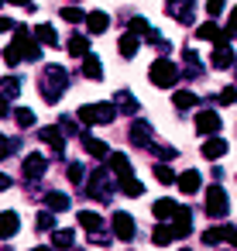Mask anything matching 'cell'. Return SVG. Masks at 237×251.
Wrapping results in <instances>:
<instances>
[{
    "label": "cell",
    "instance_id": "obj_1",
    "mask_svg": "<svg viewBox=\"0 0 237 251\" xmlns=\"http://www.w3.org/2000/svg\"><path fill=\"white\" fill-rule=\"evenodd\" d=\"M66 86H69L66 69L62 66H45V73H42V97H45V103H59Z\"/></svg>",
    "mask_w": 237,
    "mask_h": 251
},
{
    "label": "cell",
    "instance_id": "obj_2",
    "mask_svg": "<svg viewBox=\"0 0 237 251\" xmlns=\"http://www.w3.org/2000/svg\"><path fill=\"white\" fill-rule=\"evenodd\" d=\"M114 179H117V176L110 172V165L90 172V176H86V196H93V200H100V203H110V196H114Z\"/></svg>",
    "mask_w": 237,
    "mask_h": 251
},
{
    "label": "cell",
    "instance_id": "obj_3",
    "mask_svg": "<svg viewBox=\"0 0 237 251\" xmlns=\"http://www.w3.org/2000/svg\"><path fill=\"white\" fill-rule=\"evenodd\" d=\"M14 49H18V55H21V62L28 59V62H38L42 59V42L35 38V31H28L24 25H14V42H11Z\"/></svg>",
    "mask_w": 237,
    "mask_h": 251
},
{
    "label": "cell",
    "instance_id": "obj_4",
    "mask_svg": "<svg viewBox=\"0 0 237 251\" xmlns=\"http://www.w3.org/2000/svg\"><path fill=\"white\" fill-rule=\"evenodd\" d=\"M179 76H182V69H179L175 62H168V59H155V62H151V69H148V79H151L158 90L175 86V83H179Z\"/></svg>",
    "mask_w": 237,
    "mask_h": 251
},
{
    "label": "cell",
    "instance_id": "obj_5",
    "mask_svg": "<svg viewBox=\"0 0 237 251\" xmlns=\"http://www.w3.org/2000/svg\"><path fill=\"white\" fill-rule=\"evenodd\" d=\"M114 117H117V107L114 103H83L79 107V121L83 124H114Z\"/></svg>",
    "mask_w": 237,
    "mask_h": 251
},
{
    "label": "cell",
    "instance_id": "obj_6",
    "mask_svg": "<svg viewBox=\"0 0 237 251\" xmlns=\"http://www.w3.org/2000/svg\"><path fill=\"white\" fill-rule=\"evenodd\" d=\"M227 210H230V200H227V189L220 186V179L206 189V213L216 220V217H227Z\"/></svg>",
    "mask_w": 237,
    "mask_h": 251
},
{
    "label": "cell",
    "instance_id": "obj_7",
    "mask_svg": "<svg viewBox=\"0 0 237 251\" xmlns=\"http://www.w3.org/2000/svg\"><path fill=\"white\" fill-rule=\"evenodd\" d=\"M165 11H168V18H175L179 25H192V18H196V0H165Z\"/></svg>",
    "mask_w": 237,
    "mask_h": 251
},
{
    "label": "cell",
    "instance_id": "obj_8",
    "mask_svg": "<svg viewBox=\"0 0 237 251\" xmlns=\"http://www.w3.org/2000/svg\"><path fill=\"white\" fill-rule=\"evenodd\" d=\"M172 234L175 237H189L192 234V210L189 206H175V213H172Z\"/></svg>",
    "mask_w": 237,
    "mask_h": 251
},
{
    "label": "cell",
    "instance_id": "obj_9",
    "mask_svg": "<svg viewBox=\"0 0 237 251\" xmlns=\"http://www.w3.org/2000/svg\"><path fill=\"white\" fill-rule=\"evenodd\" d=\"M220 114L216 110H199V117H196V131L199 134H220Z\"/></svg>",
    "mask_w": 237,
    "mask_h": 251
},
{
    "label": "cell",
    "instance_id": "obj_10",
    "mask_svg": "<svg viewBox=\"0 0 237 251\" xmlns=\"http://www.w3.org/2000/svg\"><path fill=\"white\" fill-rule=\"evenodd\" d=\"M21 169H24V179H31V182H38V179L45 176V169H48V162H45V155H38V151H35V155H28V158H24V165H21Z\"/></svg>",
    "mask_w": 237,
    "mask_h": 251
},
{
    "label": "cell",
    "instance_id": "obj_11",
    "mask_svg": "<svg viewBox=\"0 0 237 251\" xmlns=\"http://www.w3.org/2000/svg\"><path fill=\"white\" fill-rule=\"evenodd\" d=\"M114 234H117L120 241H134V217L124 213V210H117V213H114Z\"/></svg>",
    "mask_w": 237,
    "mask_h": 251
},
{
    "label": "cell",
    "instance_id": "obj_12",
    "mask_svg": "<svg viewBox=\"0 0 237 251\" xmlns=\"http://www.w3.org/2000/svg\"><path fill=\"white\" fill-rule=\"evenodd\" d=\"M18 227H21V217H18L14 210H4V213H0V241L14 237V234H18Z\"/></svg>",
    "mask_w": 237,
    "mask_h": 251
},
{
    "label": "cell",
    "instance_id": "obj_13",
    "mask_svg": "<svg viewBox=\"0 0 237 251\" xmlns=\"http://www.w3.org/2000/svg\"><path fill=\"white\" fill-rule=\"evenodd\" d=\"M107 28H110V14L107 11H90L86 14V31L90 35H103Z\"/></svg>",
    "mask_w": 237,
    "mask_h": 251
},
{
    "label": "cell",
    "instance_id": "obj_14",
    "mask_svg": "<svg viewBox=\"0 0 237 251\" xmlns=\"http://www.w3.org/2000/svg\"><path fill=\"white\" fill-rule=\"evenodd\" d=\"M131 141L138 148H151V124L148 121H134L131 124Z\"/></svg>",
    "mask_w": 237,
    "mask_h": 251
},
{
    "label": "cell",
    "instance_id": "obj_15",
    "mask_svg": "<svg viewBox=\"0 0 237 251\" xmlns=\"http://www.w3.org/2000/svg\"><path fill=\"white\" fill-rule=\"evenodd\" d=\"M42 141H45L55 155L66 151V134H62V127H42Z\"/></svg>",
    "mask_w": 237,
    "mask_h": 251
},
{
    "label": "cell",
    "instance_id": "obj_16",
    "mask_svg": "<svg viewBox=\"0 0 237 251\" xmlns=\"http://www.w3.org/2000/svg\"><path fill=\"white\" fill-rule=\"evenodd\" d=\"M175 182H179V189H182L186 196H192V193H199V186H203V176H199L196 169H189V172L175 176Z\"/></svg>",
    "mask_w": 237,
    "mask_h": 251
},
{
    "label": "cell",
    "instance_id": "obj_17",
    "mask_svg": "<svg viewBox=\"0 0 237 251\" xmlns=\"http://www.w3.org/2000/svg\"><path fill=\"white\" fill-rule=\"evenodd\" d=\"M79 141H83V148H86V155H93V158H107V151H110V145H103L100 138H93V134H79Z\"/></svg>",
    "mask_w": 237,
    "mask_h": 251
},
{
    "label": "cell",
    "instance_id": "obj_18",
    "mask_svg": "<svg viewBox=\"0 0 237 251\" xmlns=\"http://www.w3.org/2000/svg\"><path fill=\"white\" fill-rule=\"evenodd\" d=\"M196 38H203V42H230V35H227V31H220L213 21L199 25V28H196Z\"/></svg>",
    "mask_w": 237,
    "mask_h": 251
},
{
    "label": "cell",
    "instance_id": "obj_19",
    "mask_svg": "<svg viewBox=\"0 0 237 251\" xmlns=\"http://www.w3.org/2000/svg\"><path fill=\"white\" fill-rule=\"evenodd\" d=\"M138 49H141L138 35H134V31H124V35H120V42H117V52H120L124 59H134V55H138Z\"/></svg>",
    "mask_w": 237,
    "mask_h": 251
},
{
    "label": "cell",
    "instance_id": "obj_20",
    "mask_svg": "<svg viewBox=\"0 0 237 251\" xmlns=\"http://www.w3.org/2000/svg\"><path fill=\"white\" fill-rule=\"evenodd\" d=\"M213 66H216V69H230V66H234V49H230L227 42H216V49H213Z\"/></svg>",
    "mask_w": 237,
    "mask_h": 251
},
{
    "label": "cell",
    "instance_id": "obj_21",
    "mask_svg": "<svg viewBox=\"0 0 237 251\" xmlns=\"http://www.w3.org/2000/svg\"><path fill=\"white\" fill-rule=\"evenodd\" d=\"M223 151H227V141L223 138H216V134H210L206 141H203V158H223Z\"/></svg>",
    "mask_w": 237,
    "mask_h": 251
},
{
    "label": "cell",
    "instance_id": "obj_22",
    "mask_svg": "<svg viewBox=\"0 0 237 251\" xmlns=\"http://www.w3.org/2000/svg\"><path fill=\"white\" fill-rule=\"evenodd\" d=\"M110 172H114L117 179L131 176V158H127L124 151H110Z\"/></svg>",
    "mask_w": 237,
    "mask_h": 251
},
{
    "label": "cell",
    "instance_id": "obj_23",
    "mask_svg": "<svg viewBox=\"0 0 237 251\" xmlns=\"http://www.w3.org/2000/svg\"><path fill=\"white\" fill-rule=\"evenodd\" d=\"M66 49H69V55H76V59H83V55L90 52V38H83V35L76 31V35H69V42H66Z\"/></svg>",
    "mask_w": 237,
    "mask_h": 251
},
{
    "label": "cell",
    "instance_id": "obj_24",
    "mask_svg": "<svg viewBox=\"0 0 237 251\" xmlns=\"http://www.w3.org/2000/svg\"><path fill=\"white\" fill-rule=\"evenodd\" d=\"M79 69H83V76H90V79H103V66H100V59L90 55V52L83 55V66H79Z\"/></svg>",
    "mask_w": 237,
    "mask_h": 251
},
{
    "label": "cell",
    "instance_id": "obj_25",
    "mask_svg": "<svg viewBox=\"0 0 237 251\" xmlns=\"http://www.w3.org/2000/svg\"><path fill=\"white\" fill-rule=\"evenodd\" d=\"M175 241V234H172V224L165 220V224H158L155 227V234H151V244H158V248H165V244H172Z\"/></svg>",
    "mask_w": 237,
    "mask_h": 251
},
{
    "label": "cell",
    "instance_id": "obj_26",
    "mask_svg": "<svg viewBox=\"0 0 237 251\" xmlns=\"http://www.w3.org/2000/svg\"><path fill=\"white\" fill-rule=\"evenodd\" d=\"M182 59H186V76H189V79H199V76H203V69H199V55H196L192 49H186Z\"/></svg>",
    "mask_w": 237,
    "mask_h": 251
},
{
    "label": "cell",
    "instance_id": "obj_27",
    "mask_svg": "<svg viewBox=\"0 0 237 251\" xmlns=\"http://www.w3.org/2000/svg\"><path fill=\"white\" fill-rule=\"evenodd\" d=\"M79 227L90 234V230H100L103 220H100V213H93V210H79Z\"/></svg>",
    "mask_w": 237,
    "mask_h": 251
},
{
    "label": "cell",
    "instance_id": "obj_28",
    "mask_svg": "<svg viewBox=\"0 0 237 251\" xmlns=\"http://www.w3.org/2000/svg\"><path fill=\"white\" fill-rule=\"evenodd\" d=\"M114 107H117V110H124V114H134V117H138V100H134L127 90H120V93H117V103H114Z\"/></svg>",
    "mask_w": 237,
    "mask_h": 251
},
{
    "label": "cell",
    "instance_id": "obj_29",
    "mask_svg": "<svg viewBox=\"0 0 237 251\" xmlns=\"http://www.w3.org/2000/svg\"><path fill=\"white\" fill-rule=\"evenodd\" d=\"M52 244H55V248H72V244H76V230H66V227L52 230Z\"/></svg>",
    "mask_w": 237,
    "mask_h": 251
},
{
    "label": "cell",
    "instance_id": "obj_30",
    "mask_svg": "<svg viewBox=\"0 0 237 251\" xmlns=\"http://www.w3.org/2000/svg\"><path fill=\"white\" fill-rule=\"evenodd\" d=\"M172 103H175V110H189V107H196V93L192 90H179L172 97Z\"/></svg>",
    "mask_w": 237,
    "mask_h": 251
},
{
    "label": "cell",
    "instance_id": "obj_31",
    "mask_svg": "<svg viewBox=\"0 0 237 251\" xmlns=\"http://www.w3.org/2000/svg\"><path fill=\"white\" fill-rule=\"evenodd\" d=\"M45 203H48V210H55V213H66V210H69V196H66V193H48Z\"/></svg>",
    "mask_w": 237,
    "mask_h": 251
},
{
    "label": "cell",
    "instance_id": "obj_32",
    "mask_svg": "<svg viewBox=\"0 0 237 251\" xmlns=\"http://www.w3.org/2000/svg\"><path fill=\"white\" fill-rule=\"evenodd\" d=\"M175 206H179V203H172V200H158V203L151 206V213H155L158 220H172V213H175Z\"/></svg>",
    "mask_w": 237,
    "mask_h": 251
},
{
    "label": "cell",
    "instance_id": "obj_33",
    "mask_svg": "<svg viewBox=\"0 0 237 251\" xmlns=\"http://www.w3.org/2000/svg\"><path fill=\"white\" fill-rule=\"evenodd\" d=\"M35 38H38L42 45H55V42H59V35H55L52 25H38V28H35Z\"/></svg>",
    "mask_w": 237,
    "mask_h": 251
},
{
    "label": "cell",
    "instance_id": "obj_34",
    "mask_svg": "<svg viewBox=\"0 0 237 251\" xmlns=\"http://www.w3.org/2000/svg\"><path fill=\"white\" fill-rule=\"evenodd\" d=\"M120 193H124V196H141L144 186H141L134 176H124V179H120Z\"/></svg>",
    "mask_w": 237,
    "mask_h": 251
},
{
    "label": "cell",
    "instance_id": "obj_35",
    "mask_svg": "<svg viewBox=\"0 0 237 251\" xmlns=\"http://www.w3.org/2000/svg\"><path fill=\"white\" fill-rule=\"evenodd\" d=\"M0 90H4V97L11 100V97L21 93V79H18V76H4V79H0Z\"/></svg>",
    "mask_w": 237,
    "mask_h": 251
},
{
    "label": "cell",
    "instance_id": "obj_36",
    "mask_svg": "<svg viewBox=\"0 0 237 251\" xmlns=\"http://www.w3.org/2000/svg\"><path fill=\"white\" fill-rule=\"evenodd\" d=\"M213 100H216V103H223V107L237 103V86H223L220 93H213Z\"/></svg>",
    "mask_w": 237,
    "mask_h": 251
},
{
    "label": "cell",
    "instance_id": "obj_37",
    "mask_svg": "<svg viewBox=\"0 0 237 251\" xmlns=\"http://www.w3.org/2000/svg\"><path fill=\"white\" fill-rule=\"evenodd\" d=\"M155 179H158L162 186H172V182H175V172H172L165 162H158V165H155Z\"/></svg>",
    "mask_w": 237,
    "mask_h": 251
},
{
    "label": "cell",
    "instance_id": "obj_38",
    "mask_svg": "<svg viewBox=\"0 0 237 251\" xmlns=\"http://www.w3.org/2000/svg\"><path fill=\"white\" fill-rule=\"evenodd\" d=\"M223 234H227V227H210V230H203V244H206V248H213V244H220V241H223Z\"/></svg>",
    "mask_w": 237,
    "mask_h": 251
},
{
    "label": "cell",
    "instance_id": "obj_39",
    "mask_svg": "<svg viewBox=\"0 0 237 251\" xmlns=\"http://www.w3.org/2000/svg\"><path fill=\"white\" fill-rule=\"evenodd\" d=\"M14 121H18V127H35V110L21 107V110H14Z\"/></svg>",
    "mask_w": 237,
    "mask_h": 251
},
{
    "label": "cell",
    "instance_id": "obj_40",
    "mask_svg": "<svg viewBox=\"0 0 237 251\" xmlns=\"http://www.w3.org/2000/svg\"><path fill=\"white\" fill-rule=\"evenodd\" d=\"M35 227H38V230H52V227H55V210H48V213H38Z\"/></svg>",
    "mask_w": 237,
    "mask_h": 251
},
{
    "label": "cell",
    "instance_id": "obj_41",
    "mask_svg": "<svg viewBox=\"0 0 237 251\" xmlns=\"http://www.w3.org/2000/svg\"><path fill=\"white\" fill-rule=\"evenodd\" d=\"M151 148L158 151V158H162V162H172V158L179 155V148H172V145H151Z\"/></svg>",
    "mask_w": 237,
    "mask_h": 251
},
{
    "label": "cell",
    "instance_id": "obj_42",
    "mask_svg": "<svg viewBox=\"0 0 237 251\" xmlns=\"http://www.w3.org/2000/svg\"><path fill=\"white\" fill-rule=\"evenodd\" d=\"M14 148H18V141H11L7 134H0V158H11Z\"/></svg>",
    "mask_w": 237,
    "mask_h": 251
},
{
    "label": "cell",
    "instance_id": "obj_43",
    "mask_svg": "<svg viewBox=\"0 0 237 251\" xmlns=\"http://www.w3.org/2000/svg\"><path fill=\"white\" fill-rule=\"evenodd\" d=\"M62 18H66L69 25H79V21H83V11H79V7H62Z\"/></svg>",
    "mask_w": 237,
    "mask_h": 251
},
{
    "label": "cell",
    "instance_id": "obj_44",
    "mask_svg": "<svg viewBox=\"0 0 237 251\" xmlns=\"http://www.w3.org/2000/svg\"><path fill=\"white\" fill-rule=\"evenodd\" d=\"M83 176H86V172H83V165H79V162H72V165H69V182L83 186Z\"/></svg>",
    "mask_w": 237,
    "mask_h": 251
},
{
    "label": "cell",
    "instance_id": "obj_45",
    "mask_svg": "<svg viewBox=\"0 0 237 251\" xmlns=\"http://www.w3.org/2000/svg\"><path fill=\"white\" fill-rule=\"evenodd\" d=\"M131 31H134V35H148L151 28H148V21H144V18H131Z\"/></svg>",
    "mask_w": 237,
    "mask_h": 251
},
{
    "label": "cell",
    "instance_id": "obj_46",
    "mask_svg": "<svg viewBox=\"0 0 237 251\" xmlns=\"http://www.w3.org/2000/svg\"><path fill=\"white\" fill-rule=\"evenodd\" d=\"M4 62H7V66H21V55H18V49H14V45H7V49H4Z\"/></svg>",
    "mask_w": 237,
    "mask_h": 251
},
{
    "label": "cell",
    "instance_id": "obj_47",
    "mask_svg": "<svg viewBox=\"0 0 237 251\" xmlns=\"http://www.w3.org/2000/svg\"><path fill=\"white\" fill-rule=\"evenodd\" d=\"M62 134H66V138H72V134H83V131L76 127V121H72V117H62Z\"/></svg>",
    "mask_w": 237,
    "mask_h": 251
},
{
    "label": "cell",
    "instance_id": "obj_48",
    "mask_svg": "<svg viewBox=\"0 0 237 251\" xmlns=\"http://www.w3.org/2000/svg\"><path fill=\"white\" fill-rule=\"evenodd\" d=\"M206 11H210L213 18H220V14L227 11V0H210V4H206Z\"/></svg>",
    "mask_w": 237,
    "mask_h": 251
},
{
    "label": "cell",
    "instance_id": "obj_49",
    "mask_svg": "<svg viewBox=\"0 0 237 251\" xmlns=\"http://www.w3.org/2000/svg\"><path fill=\"white\" fill-rule=\"evenodd\" d=\"M227 35H237V7L230 11V21H227Z\"/></svg>",
    "mask_w": 237,
    "mask_h": 251
},
{
    "label": "cell",
    "instance_id": "obj_50",
    "mask_svg": "<svg viewBox=\"0 0 237 251\" xmlns=\"http://www.w3.org/2000/svg\"><path fill=\"white\" fill-rule=\"evenodd\" d=\"M7 114H11V107H7V97H4V93H0V121H4Z\"/></svg>",
    "mask_w": 237,
    "mask_h": 251
},
{
    "label": "cell",
    "instance_id": "obj_51",
    "mask_svg": "<svg viewBox=\"0 0 237 251\" xmlns=\"http://www.w3.org/2000/svg\"><path fill=\"white\" fill-rule=\"evenodd\" d=\"M223 241H230V244L237 248V227H227V234H223Z\"/></svg>",
    "mask_w": 237,
    "mask_h": 251
},
{
    "label": "cell",
    "instance_id": "obj_52",
    "mask_svg": "<svg viewBox=\"0 0 237 251\" xmlns=\"http://www.w3.org/2000/svg\"><path fill=\"white\" fill-rule=\"evenodd\" d=\"M11 4H18V7H24V11H35V0H11Z\"/></svg>",
    "mask_w": 237,
    "mask_h": 251
},
{
    "label": "cell",
    "instance_id": "obj_53",
    "mask_svg": "<svg viewBox=\"0 0 237 251\" xmlns=\"http://www.w3.org/2000/svg\"><path fill=\"white\" fill-rule=\"evenodd\" d=\"M0 31H14V21L11 18H0Z\"/></svg>",
    "mask_w": 237,
    "mask_h": 251
},
{
    "label": "cell",
    "instance_id": "obj_54",
    "mask_svg": "<svg viewBox=\"0 0 237 251\" xmlns=\"http://www.w3.org/2000/svg\"><path fill=\"white\" fill-rule=\"evenodd\" d=\"M4 189H11V179H7V176H0V193H4Z\"/></svg>",
    "mask_w": 237,
    "mask_h": 251
},
{
    "label": "cell",
    "instance_id": "obj_55",
    "mask_svg": "<svg viewBox=\"0 0 237 251\" xmlns=\"http://www.w3.org/2000/svg\"><path fill=\"white\" fill-rule=\"evenodd\" d=\"M4 4H7V0H0V7H4Z\"/></svg>",
    "mask_w": 237,
    "mask_h": 251
}]
</instances>
